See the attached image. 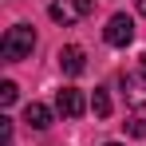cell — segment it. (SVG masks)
I'll return each mask as SVG.
<instances>
[{
  "label": "cell",
  "instance_id": "cell-8",
  "mask_svg": "<svg viewBox=\"0 0 146 146\" xmlns=\"http://www.w3.org/2000/svg\"><path fill=\"white\" fill-rule=\"evenodd\" d=\"M91 111H95L99 119L111 115V99H107V91H95V95H91Z\"/></svg>",
  "mask_w": 146,
  "mask_h": 146
},
{
  "label": "cell",
  "instance_id": "cell-11",
  "mask_svg": "<svg viewBox=\"0 0 146 146\" xmlns=\"http://www.w3.org/2000/svg\"><path fill=\"white\" fill-rule=\"evenodd\" d=\"M138 12H142V16H146V0H138Z\"/></svg>",
  "mask_w": 146,
  "mask_h": 146
},
{
  "label": "cell",
  "instance_id": "cell-3",
  "mask_svg": "<svg viewBox=\"0 0 146 146\" xmlns=\"http://www.w3.org/2000/svg\"><path fill=\"white\" fill-rule=\"evenodd\" d=\"M103 40H107L111 48H126V44L134 40V20L122 16V12H119V16H111L107 28H103Z\"/></svg>",
  "mask_w": 146,
  "mask_h": 146
},
{
  "label": "cell",
  "instance_id": "cell-4",
  "mask_svg": "<svg viewBox=\"0 0 146 146\" xmlns=\"http://www.w3.org/2000/svg\"><path fill=\"white\" fill-rule=\"evenodd\" d=\"M87 107H91V103L83 99V91H79V87H63V91L55 95V111H59L63 119H79Z\"/></svg>",
  "mask_w": 146,
  "mask_h": 146
},
{
  "label": "cell",
  "instance_id": "cell-2",
  "mask_svg": "<svg viewBox=\"0 0 146 146\" xmlns=\"http://www.w3.org/2000/svg\"><path fill=\"white\" fill-rule=\"evenodd\" d=\"M91 8H95V0H51L48 4V16L55 24H75V20H83V16H91Z\"/></svg>",
  "mask_w": 146,
  "mask_h": 146
},
{
  "label": "cell",
  "instance_id": "cell-13",
  "mask_svg": "<svg viewBox=\"0 0 146 146\" xmlns=\"http://www.w3.org/2000/svg\"><path fill=\"white\" fill-rule=\"evenodd\" d=\"M107 146H122V142H107Z\"/></svg>",
  "mask_w": 146,
  "mask_h": 146
},
{
  "label": "cell",
  "instance_id": "cell-7",
  "mask_svg": "<svg viewBox=\"0 0 146 146\" xmlns=\"http://www.w3.org/2000/svg\"><path fill=\"white\" fill-rule=\"evenodd\" d=\"M24 122L32 126V130H48L51 126V111L44 107V103H28L24 107Z\"/></svg>",
  "mask_w": 146,
  "mask_h": 146
},
{
  "label": "cell",
  "instance_id": "cell-5",
  "mask_svg": "<svg viewBox=\"0 0 146 146\" xmlns=\"http://www.w3.org/2000/svg\"><path fill=\"white\" fill-rule=\"evenodd\" d=\"M59 67H63L67 75H79L83 67H87V55H83V48H75V44L59 48Z\"/></svg>",
  "mask_w": 146,
  "mask_h": 146
},
{
  "label": "cell",
  "instance_id": "cell-6",
  "mask_svg": "<svg viewBox=\"0 0 146 146\" xmlns=\"http://www.w3.org/2000/svg\"><path fill=\"white\" fill-rule=\"evenodd\" d=\"M122 87H126V103L130 107L146 103V75H122Z\"/></svg>",
  "mask_w": 146,
  "mask_h": 146
},
{
  "label": "cell",
  "instance_id": "cell-1",
  "mask_svg": "<svg viewBox=\"0 0 146 146\" xmlns=\"http://www.w3.org/2000/svg\"><path fill=\"white\" fill-rule=\"evenodd\" d=\"M32 48H36V32H32V24L8 28L4 40H0V55H4V63H20V59H28Z\"/></svg>",
  "mask_w": 146,
  "mask_h": 146
},
{
  "label": "cell",
  "instance_id": "cell-9",
  "mask_svg": "<svg viewBox=\"0 0 146 146\" xmlns=\"http://www.w3.org/2000/svg\"><path fill=\"white\" fill-rule=\"evenodd\" d=\"M12 103H16V83L4 79V83H0V107H12Z\"/></svg>",
  "mask_w": 146,
  "mask_h": 146
},
{
  "label": "cell",
  "instance_id": "cell-10",
  "mask_svg": "<svg viewBox=\"0 0 146 146\" xmlns=\"http://www.w3.org/2000/svg\"><path fill=\"white\" fill-rule=\"evenodd\" d=\"M126 134H130V138H146V119H142V115L126 122Z\"/></svg>",
  "mask_w": 146,
  "mask_h": 146
},
{
  "label": "cell",
  "instance_id": "cell-12",
  "mask_svg": "<svg viewBox=\"0 0 146 146\" xmlns=\"http://www.w3.org/2000/svg\"><path fill=\"white\" fill-rule=\"evenodd\" d=\"M142 75H146V55H142Z\"/></svg>",
  "mask_w": 146,
  "mask_h": 146
}]
</instances>
